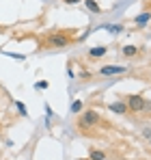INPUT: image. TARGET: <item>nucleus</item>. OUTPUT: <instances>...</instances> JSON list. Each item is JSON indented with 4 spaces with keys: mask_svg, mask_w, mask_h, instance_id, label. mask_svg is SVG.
Listing matches in <instances>:
<instances>
[{
    "mask_svg": "<svg viewBox=\"0 0 151 160\" xmlns=\"http://www.w3.org/2000/svg\"><path fill=\"white\" fill-rule=\"evenodd\" d=\"M74 41V37H71V32L69 30H56V32H50L48 37H46V46L48 48H65V46H69Z\"/></svg>",
    "mask_w": 151,
    "mask_h": 160,
    "instance_id": "nucleus-1",
    "label": "nucleus"
},
{
    "mask_svg": "<svg viewBox=\"0 0 151 160\" xmlns=\"http://www.w3.org/2000/svg\"><path fill=\"white\" fill-rule=\"evenodd\" d=\"M100 121H101L100 112H97V110H93V108H89V110H84V112L80 115L78 128H80V130H89V128H95Z\"/></svg>",
    "mask_w": 151,
    "mask_h": 160,
    "instance_id": "nucleus-2",
    "label": "nucleus"
},
{
    "mask_svg": "<svg viewBox=\"0 0 151 160\" xmlns=\"http://www.w3.org/2000/svg\"><path fill=\"white\" fill-rule=\"evenodd\" d=\"M125 106L127 110H132V112H145V110H151V102H147L143 95H127L125 100Z\"/></svg>",
    "mask_w": 151,
    "mask_h": 160,
    "instance_id": "nucleus-3",
    "label": "nucleus"
},
{
    "mask_svg": "<svg viewBox=\"0 0 151 160\" xmlns=\"http://www.w3.org/2000/svg\"><path fill=\"white\" fill-rule=\"evenodd\" d=\"M125 72L127 67H123V65H104L100 69V76H121Z\"/></svg>",
    "mask_w": 151,
    "mask_h": 160,
    "instance_id": "nucleus-4",
    "label": "nucleus"
},
{
    "mask_svg": "<svg viewBox=\"0 0 151 160\" xmlns=\"http://www.w3.org/2000/svg\"><path fill=\"white\" fill-rule=\"evenodd\" d=\"M108 108H110L114 115H125V112H129V110H127V106H125V102H110V104H108Z\"/></svg>",
    "mask_w": 151,
    "mask_h": 160,
    "instance_id": "nucleus-5",
    "label": "nucleus"
},
{
    "mask_svg": "<svg viewBox=\"0 0 151 160\" xmlns=\"http://www.w3.org/2000/svg\"><path fill=\"white\" fill-rule=\"evenodd\" d=\"M149 22H151V11H143L140 15L134 18V24H136V26H145V24H149Z\"/></svg>",
    "mask_w": 151,
    "mask_h": 160,
    "instance_id": "nucleus-6",
    "label": "nucleus"
},
{
    "mask_svg": "<svg viewBox=\"0 0 151 160\" xmlns=\"http://www.w3.org/2000/svg\"><path fill=\"white\" fill-rule=\"evenodd\" d=\"M106 54H108V48H106V46H95V48L89 50V56H91V58H101V56H106Z\"/></svg>",
    "mask_w": 151,
    "mask_h": 160,
    "instance_id": "nucleus-7",
    "label": "nucleus"
},
{
    "mask_svg": "<svg viewBox=\"0 0 151 160\" xmlns=\"http://www.w3.org/2000/svg\"><path fill=\"white\" fill-rule=\"evenodd\" d=\"M84 4H86V9H89L91 13H97V15L101 13V7H100L97 0H84Z\"/></svg>",
    "mask_w": 151,
    "mask_h": 160,
    "instance_id": "nucleus-8",
    "label": "nucleus"
},
{
    "mask_svg": "<svg viewBox=\"0 0 151 160\" xmlns=\"http://www.w3.org/2000/svg\"><path fill=\"white\" fill-rule=\"evenodd\" d=\"M89 160H106V154L101 149H91L89 152Z\"/></svg>",
    "mask_w": 151,
    "mask_h": 160,
    "instance_id": "nucleus-9",
    "label": "nucleus"
},
{
    "mask_svg": "<svg viewBox=\"0 0 151 160\" xmlns=\"http://www.w3.org/2000/svg\"><path fill=\"white\" fill-rule=\"evenodd\" d=\"M123 54H125V56H136V54H138V48H136V46H125V48H123Z\"/></svg>",
    "mask_w": 151,
    "mask_h": 160,
    "instance_id": "nucleus-10",
    "label": "nucleus"
},
{
    "mask_svg": "<svg viewBox=\"0 0 151 160\" xmlns=\"http://www.w3.org/2000/svg\"><path fill=\"white\" fill-rule=\"evenodd\" d=\"M84 108V104L80 102V100H74V104H71V112H80Z\"/></svg>",
    "mask_w": 151,
    "mask_h": 160,
    "instance_id": "nucleus-11",
    "label": "nucleus"
},
{
    "mask_svg": "<svg viewBox=\"0 0 151 160\" xmlns=\"http://www.w3.org/2000/svg\"><path fill=\"white\" fill-rule=\"evenodd\" d=\"M48 87H50V82H48V80H39V82L35 84V89H39V91H43V89H48Z\"/></svg>",
    "mask_w": 151,
    "mask_h": 160,
    "instance_id": "nucleus-12",
    "label": "nucleus"
},
{
    "mask_svg": "<svg viewBox=\"0 0 151 160\" xmlns=\"http://www.w3.org/2000/svg\"><path fill=\"white\" fill-rule=\"evenodd\" d=\"M104 28H108L110 32H121V30H123V26H119V24H117V26H104Z\"/></svg>",
    "mask_w": 151,
    "mask_h": 160,
    "instance_id": "nucleus-13",
    "label": "nucleus"
},
{
    "mask_svg": "<svg viewBox=\"0 0 151 160\" xmlns=\"http://www.w3.org/2000/svg\"><path fill=\"white\" fill-rule=\"evenodd\" d=\"M80 78H91V72H84V69H80Z\"/></svg>",
    "mask_w": 151,
    "mask_h": 160,
    "instance_id": "nucleus-14",
    "label": "nucleus"
},
{
    "mask_svg": "<svg viewBox=\"0 0 151 160\" xmlns=\"http://www.w3.org/2000/svg\"><path fill=\"white\" fill-rule=\"evenodd\" d=\"M15 104H17V108H20V112H22V115H26V108H24V104H22V102H15Z\"/></svg>",
    "mask_w": 151,
    "mask_h": 160,
    "instance_id": "nucleus-15",
    "label": "nucleus"
},
{
    "mask_svg": "<svg viewBox=\"0 0 151 160\" xmlns=\"http://www.w3.org/2000/svg\"><path fill=\"white\" fill-rule=\"evenodd\" d=\"M65 4H78V2H82V0H63Z\"/></svg>",
    "mask_w": 151,
    "mask_h": 160,
    "instance_id": "nucleus-16",
    "label": "nucleus"
},
{
    "mask_svg": "<svg viewBox=\"0 0 151 160\" xmlns=\"http://www.w3.org/2000/svg\"><path fill=\"white\" fill-rule=\"evenodd\" d=\"M4 30H7V28H4V26H0V32H4Z\"/></svg>",
    "mask_w": 151,
    "mask_h": 160,
    "instance_id": "nucleus-17",
    "label": "nucleus"
},
{
    "mask_svg": "<svg viewBox=\"0 0 151 160\" xmlns=\"http://www.w3.org/2000/svg\"><path fill=\"white\" fill-rule=\"evenodd\" d=\"M149 145H151V138H149Z\"/></svg>",
    "mask_w": 151,
    "mask_h": 160,
    "instance_id": "nucleus-18",
    "label": "nucleus"
}]
</instances>
